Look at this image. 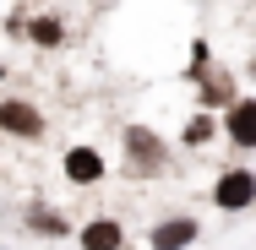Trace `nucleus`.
<instances>
[{
    "mask_svg": "<svg viewBox=\"0 0 256 250\" xmlns=\"http://www.w3.org/2000/svg\"><path fill=\"white\" fill-rule=\"evenodd\" d=\"M0 136L38 142V136H44V114H38L28 98H0Z\"/></svg>",
    "mask_w": 256,
    "mask_h": 250,
    "instance_id": "1",
    "label": "nucleus"
},
{
    "mask_svg": "<svg viewBox=\"0 0 256 250\" xmlns=\"http://www.w3.org/2000/svg\"><path fill=\"white\" fill-rule=\"evenodd\" d=\"M212 201H218L224 212H246V207L256 201V174L251 169H229V174L212 185Z\"/></svg>",
    "mask_w": 256,
    "mask_h": 250,
    "instance_id": "2",
    "label": "nucleus"
},
{
    "mask_svg": "<svg viewBox=\"0 0 256 250\" xmlns=\"http://www.w3.org/2000/svg\"><path fill=\"white\" fill-rule=\"evenodd\" d=\"M126 152H131V169H136V174H158V163H164L158 136H153V131H142V125L126 131Z\"/></svg>",
    "mask_w": 256,
    "mask_h": 250,
    "instance_id": "3",
    "label": "nucleus"
},
{
    "mask_svg": "<svg viewBox=\"0 0 256 250\" xmlns=\"http://www.w3.org/2000/svg\"><path fill=\"white\" fill-rule=\"evenodd\" d=\"M66 180H71V185H98L104 180V158L93 147H71L66 152Z\"/></svg>",
    "mask_w": 256,
    "mask_h": 250,
    "instance_id": "4",
    "label": "nucleus"
},
{
    "mask_svg": "<svg viewBox=\"0 0 256 250\" xmlns=\"http://www.w3.org/2000/svg\"><path fill=\"white\" fill-rule=\"evenodd\" d=\"M229 142L234 147H256V98L229 103Z\"/></svg>",
    "mask_w": 256,
    "mask_h": 250,
    "instance_id": "5",
    "label": "nucleus"
},
{
    "mask_svg": "<svg viewBox=\"0 0 256 250\" xmlns=\"http://www.w3.org/2000/svg\"><path fill=\"white\" fill-rule=\"evenodd\" d=\"M82 250H126V229L114 218H93L82 223Z\"/></svg>",
    "mask_w": 256,
    "mask_h": 250,
    "instance_id": "6",
    "label": "nucleus"
},
{
    "mask_svg": "<svg viewBox=\"0 0 256 250\" xmlns=\"http://www.w3.org/2000/svg\"><path fill=\"white\" fill-rule=\"evenodd\" d=\"M196 240V218H164L153 229V250H186Z\"/></svg>",
    "mask_w": 256,
    "mask_h": 250,
    "instance_id": "7",
    "label": "nucleus"
},
{
    "mask_svg": "<svg viewBox=\"0 0 256 250\" xmlns=\"http://www.w3.org/2000/svg\"><path fill=\"white\" fill-rule=\"evenodd\" d=\"M202 103H207V109H212V103H234V87H229L224 71H212V76L202 82Z\"/></svg>",
    "mask_w": 256,
    "mask_h": 250,
    "instance_id": "8",
    "label": "nucleus"
},
{
    "mask_svg": "<svg viewBox=\"0 0 256 250\" xmlns=\"http://www.w3.org/2000/svg\"><path fill=\"white\" fill-rule=\"evenodd\" d=\"M218 136V125H212V114H196L191 125H186V147H207Z\"/></svg>",
    "mask_w": 256,
    "mask_h": 250,
    "instance_id": "9",
    "label": "nucleus"
},
{
    "mask_svg": "<svg viewBox=\"0 0 256 250\" xmlns=\"http://www.w3.org/2000/svg\"><path fill=\"white\" fill-rule=\"evenodd\" d=\"M28 33H33V44H60V22H54V16H33Z\"/></svg>",
    "mask_w": 256,
    "mask_h": 250,
    "instance_id": "10",
    "label": "nucleus"
},
{
    "mask_svg": "<svg viewBox=\"0 0 256 250\" xmlns=\"http://www.w3.org/2000/svg\"><path fill=\"white\" fill-rule=\"evenodd\" d=\"M33 229L50 234V240H60V234H66V218H60V212H33Z\"/></svg>",
    "mask_w": 256,
    "mask_h": 250,
    "instance_id": "11",
    "label": "nucleus"
}]
</instances>
